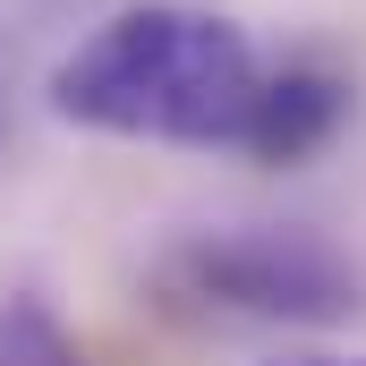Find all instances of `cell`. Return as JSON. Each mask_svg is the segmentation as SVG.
Returning <instances> with one entry per match:
<instances>
[{
	"label": "cell",
	"instance_id": "1",
	"mask_svg": "<svg viewBox=\"0 0 366 366\" xmlns=\"http://www.w3.org/2000/svg\"><path fill=\"white\" fill-rule=\"evenodd\" d=\"M256 94H264L256 43L222 9H196V0L111 9L43 77V102L60 128L119 137V145H187V154H213V145L239 154Z\"/></svg>",
	"mask_w": 366,
	"mask_h": 366
},
{
	"label": "cell",
	"instance_id": "2",
	"mask_svg": "<svg viewBox=\"0 0 366 366\" xmlns=\"http://www.w3.org/2000/svg\"><path fill=\"white\" fill-rule=\"evenodd\" d=\"M162 281L187 307L247 315V324H298V332H332V324H350L366 307L358 273L324 239H298V230H213V239H187V247L162 256Z\"/></svg>",
	"mask_w": 366,
	"mask_h": 366
},
{
	"label": "cell",
	"instance_id": "3",
	"mask_svg": "<svg viewBox=\"0 0 366 366\" xmlns=\"http://www.w3.org/2000/svg\"><path fill=\"white\" fill-rule=\"evenodd\" d=\"M341 128H350V77L324 69V60H281V69H264V94H256V119H247L239 154L264 162V171H298Z\"/></svg>",
	"mask_w": 366,
	"mask_h": 366
},
{
	"label": "cell",
	"instance_id": "4",
	"mask_svg": "<svg viewBox=\"0 0 366 366\" xmlns=\"http://www.w3.org/2000/svg\"><path fill=\"white\" fill-rule=\"evenodd\" d=\"M0 366H77V341L60 332V315L43 298H9L0 307Z\"/></svg>",
	"mask_w": 366,
	"mask_h": 366
},
{
	"label": "cell",
	"instance_id": "5",
	"mask_svg": "<svg viewBox=\"0 0 366 366\" xmlns=\"http://www.w3.org/2000/svg\"><path fill=\"white\" fill-rule=\"evenodd\" d=\"M273 366H366V358H273Z\"/></svg>",
	"mask_w": 366,
	"mask_h": 366
},
{
	"label": "cell",
	"instance_id": "6",
	"mask_svg": "<svg viewBox=\"0 0 366 366\" xmlns=\"http://www.w3.org/2000/svg\"><path fill=\"white\" fill-rule=\"evenodd\" d=\"M0 128H9V111H0Z\"/></svg>",
	"mask_w": 366,
	"mask_h": 366
}]
</instances>
